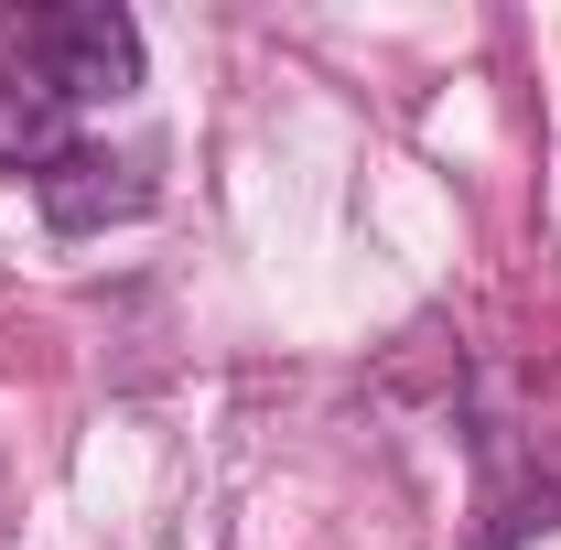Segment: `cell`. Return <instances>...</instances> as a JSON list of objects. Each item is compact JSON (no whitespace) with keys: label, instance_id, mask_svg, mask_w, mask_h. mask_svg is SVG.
Here are the masks:
<instances>
[{"label":"cell","instance_id":"obj_1","mask_svg":"<svg viewBox=\"0 0 561 550\" xmlns=\"http://www.w3.org/2000/svg\"><path fill=\"white\" fill-rule=\"evenodd\" d=\"M22 66L44 76V87H66L76 108L130 98L140 87V22L119 11V0H55V11L22 22Z\"/></svg>","mask_w":561,"mask_h":550},{"label":"cell","instance_id":"obj_2","mask_svg":"<svg viewBox=\"0 0 561 550\" xmlns=\"http://www.w3.org/2000/svg\"><path fill=\"white\" fill-rule=\"evenodd\" d=\"M33 195H44V216H55L66 238H98L108 216H140V206H151V162H140V151H98V140H76L55 173H33Z\"/></svg>","mask_w":561,"mask_h":550},{"label":"cell","instance_id":"obj_3","mask_svg":"<svg viewBox=\"0 0 561 550\" xmlns=\"http://www.w3.org/2000/svg\"><path fill=\"white\" fill-rule=\"evenodd\" d=\"M76 151V98L33 66H0V173H55Z\"/></svg>","mask_w":561,"mask_h":550}]
</instances>
